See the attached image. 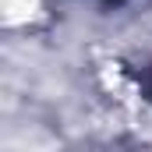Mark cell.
I'll list each match as a JSON object with an SVG mask.
<instances>
[]
</instances>
